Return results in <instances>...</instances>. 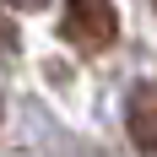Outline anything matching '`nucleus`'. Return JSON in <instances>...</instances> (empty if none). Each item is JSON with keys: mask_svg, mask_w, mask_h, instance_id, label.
<instances>
[{"mask_svg": "<svg viewBox=\"0 0 157 157\" xmlns=\"http://www.w3.org/2000/svg\"><path fill=\"white\" fill-rule=\"evenodd\" d=\"M65 44L81 49V54H103L114 44V33H119V16H114L109 0H65Z\"/></svg>", "mask_w": 157, "mask_h": 157, "instance_id": "nucleus-1", "label": "nucleus"}, {"mask_svg": "<svg viewBox=\"0 0 157 157\" xmlns=\"http://www.w3.org/2000/svg\"><path fill=\"white\" fill-rule=\"evenodd\" d=\"M125 125H130V141L141 157H157V87L152 81H136L125 98Z\"/></svg>", "mask_w": 157, "mask_h": 157, "instance_id": "nucleus-2", "label": "nucleus"}, {"mask_svg": "<svg viewBox=\"0 0 157 157\" xmlns=\"http://www.w3.org/2000/svg\"><path fill=\"white\" fill-rule=\"evenodd\" d=\"M6 6H16V11H44L49 0H6Z\"/></svg>", "mask_w": 157, "mask_h": 157, "instance_id": "nucleus-3", "label": "nucleus"}]
</instances>
